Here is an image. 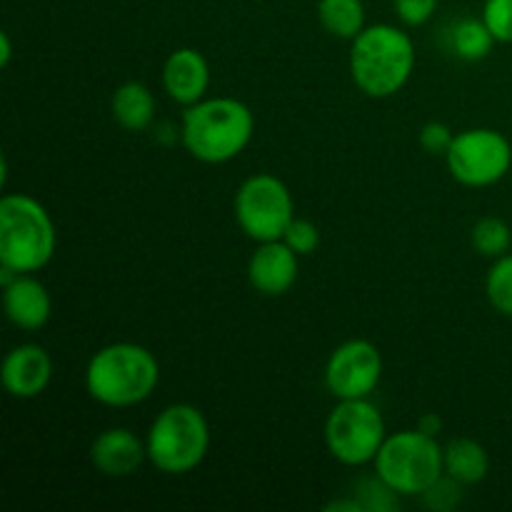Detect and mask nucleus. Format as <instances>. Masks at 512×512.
Returning <instances> with one entry per match:
<instances>
[{"mask_svg":"<svg viewBox=\"0 0 512 512\" xmlns=\"http://www.w3.org/2000/svg\"><path fill=\"white\" fill-rule=\"evenodd\" d=\"M480 18L498 43H512V0H485Z\"/></svg>","mask_w":512,"mask_h":512,"instance_id":"b1692460","label":"nucleus"},{"mask_svg":"<svg viewBox=\"0 0 512 512\" xmlns=\"http://www.w3.org/2000/svg\"><path fill=\"white\" fill-rule=\"evenodd\" d=\"M163 90L178 105H195L205 98L210 88V65L205 55L195 48H178L165 58Z\"/></svg>","mask_w":512,"mask_h":512,"instance_id":"4468645a","label":"nucleus"},{"mask_svg":"<svg viewBox=\"0 0 512 512\" xmlns=\"http://www.w3.org/2000/svg\"><path fill=\"white\" fill-rule=\"evenodd\" d=\"M283 240L300 255V258H305V255H313L315 250L320 248V230L313 220L293 218V223L285 230Z\"/></svg>","mask_w":512,"mask_h":512,"instance_id":"393cba45","label":"nucleus"},{"mask_svg":"<svg viewBox=\"0 0 512 512\" xmlns=\"http://www.w3.org/2000/svg\"><path fill=\"white\" fill-rule=\"evenodd\" d=\"M388 430L385 418L370 398L338 400L325 423L328 453L345 468H360L378 458Z\"/></svg>","mask_w":512,"mask_h":512,"instance_id":"0eeeda50","label":"nucleus"},{"mask_svg":"<svg viewBox=\"0 0 512 512\" xmlns=\"http://www.w3.org/2000/svg\"><path fill=\"white\" fill-rule=\"evenodd\" d=\"M160 363L145 345L110 343L85 368V390L105 408H133L158 390Z\"/></svg>","mask_w":512,"mask_h":512,"instance_id":"7ed1b4c3","label":"nucleus"},{"mask_svg":"<svg viewBox=\"0 0 512 512\" xmlns=\"http://www.w3.org/2000/svg\"><path fill=\"white\" fill-rule=\"evenodd\" d=\"M300 275V255L285 240L258 243L248 260V280L255 293L280 298L288 293Z\"/></svg>","mask_w":512,"mask_h":512,"instance_id":"f8f14e48","label":"nucleus"},{"mask_svg":"<svg viewBox=\"0 0 512 512\" xmlns=\"http://www.w3.org/2000/svg\"><path fill=\"white\" fill-rule=\"evenodd\" d=\"M445 473L463 485H478L488 478L490 458L488 450L473 438H453L443 445Z\"/></svg>","mask_w":512,"mask_h":512,"instance_id":"f3484780","label":"nucleus"},{"mask_svg":"<svg viewBox=\"0 0 512 512\" xmlns=\"http://www.w3.org/2000/svg\"><path fill=\"white\" fill-rule=\"evenodd\" d=\"M238 228L255 243L283 240L295 218V200L288 185L273 173H255L240 183L233 200Z\"/></svg>","mask_w":512,"mask_h":512,"instance_id":"6e6552de","label":"nucleus"},{"mask_svg":"<svg viewBox=\"0 0 512 512\" xmlns=\"http://www.w3.org/2000/svg\"><path fill=\"white\" fill-rule=\"evenodd\" d=\"M495 43L498 40L493 38L483 18H463L450 30V48L460 60H468V63L488 58L493 53Z\"/></svg>","mask_w":512,"mask_h":512,"instance_id":"6ab92c4d","label":"nucleus"},{"mask_svg":"<svg viewBox=\"0 0 512 512\" xmlns=\"http://www.w3.org/2000/svg\"><path fill=\"white\" fill-rule=\"evenodd\" d=\"M3 388L15 400H33L48 390L53 380V358L43 345L20 343L3 358Z\"/></svg>","mask_w":512,"mask_h":512,"instance_id":"9b49d317","label":"nucleus"},{"mask_svg":"<svg viewBox=\"0 0 512 512\" xmlns=\"http://www.w3.org/2000/svg\"><path fill=\"white\" fill-rule=\"evenodd\" d=\"M148 463L163 475H188L203 465L210 450V425L203 410L190 403H173L150 423Z\"/></svg>","mask_w":512,"mask_h":512,"instance_id":"39448f33","label":"nucleus"},{"mask_svg":"<svg viewBox=\"0 0 512 512\" xmlns=\"http://www.w3.org/2000/svg\"><path fill=\"white\" fill-rule=\"evenodd\" d=\"M440 0H393V10L398 20L408 28H420L438 13Z\"/></svg>","mask_w":512,"mask_h":512,"instance_id":"a878e982","label":"nucleus"},{"mask_svg":"<svg viewBox=\"0 0 512 512\" xmlns=\"http://www.w3.org/2000/svg\"><path fill=\"white\" fill-rule=\"evenodd\" d=\"M318 20L333 38L340 40L358 38L368 25L363 0H318Z\"/></svg>","mask_w":512,"mask_h":512,"instance_id":"a211bd4d","label":"nucleus"},{"mask_svg":"<svg viewBox=\"0 0 512 512\" xmlns=\"http://www.w3.org/2000/svg\"><path fill=\"white\" fill-rule=\"evenodd\" d=\"M255 133V115L243 100L220 95L188 105L180 120V143L205 165H223L238 158Z\"/></svg>","mask_w":512,"mask_h":512,"instance_id":"f03ea898","label":"nucleus"},{"mask_svg":"<svg viewBox=\"0 0 512 512\" xmlns=\"http://www.w3.org/2000/svg\"><path fill=\"white\" fill-rule=\"evenodd\" d=\"M485 295L500 315L512 318V253L495 258L485 278Z\"/></svg>","mask_w":512,"mask_h":512,"instance_id":"412c9836","label":"nucleus"},{"mask_svg":"<svg viewBox=\"0 0 512 512\" xmlns=\"http://www.w3.org/2000/svg\"><path fill=\"white\" fill-rule=\"evenodd\" d=\"M418 428L425 430V433H430V435H438L440 430H443V420H440L435 413H425L423 418H420Z\"/></svg>","mask_w":512,"mask_h":512,"instance_id":"c85d7f7f","label":"nucleus"},{"mask_svg":"<svg viewBox=\"0 0 512 512\" xmlns=\"http://www.w3.org/2000/svg\"><path fill=\"white\" fill-rule=\"evenodd\" d=\"M373 465L375 475L400 498H420L445 473L443 445L438 443V435L420 428L400 430L385 438Z\"/></svg>","mask_w":512,"mask_h":512,"instance_id":"423d86ee","label":"nucleus"},{"mask_svg":"<svg viewBox=\"0 0 512 512\" xmlns=\"http://www.w3.org/2000/svg\"><path fill=\"white\" fill-rule=\"evenodd\" d=\"M325 510L328 512H365L363 505H360V500L355 498H343V500H333V503L325 505Z\"/></svg>","mask_w":512,"mask_h":512,"instance_id":"cd10ccee","label":"nucleus"},{"mask_svg":"<svg viewBox=\"0 0 512 512\" xmlns=\"http://www.w3.org/2000/svg\"><path fill=\"white\" fill-rule=\"evenodd\" d=\"M445 165L455 183L465 188H490L510 173L512 145L500 130H460L445 153Z\"/></svg>","mask_w":512,"mask_h":512,"instance_id":"1a4fd4ad","label":"nucleus"},{"mask_svg":"<svg viewBox=\"0 0 512 512\" xmlns=\"http://www.w3.org/2000/svg\"><path fill=\"white\" fill-rule=\"evenodd\" d=\"M355 498L360 500L365 512H395L400 508V495L378 475L360 480Z\"/></svg>","mask_w":512,"mask_h":512,"instance_id":"4be33fe9","label":"nucleus"},{"mask_svg":"<svg viewBox=\"0 0 512 512\" xmlns=\"http://www.w3.org/2000/svg\"><path fill=\"white\" fill-rule=\"evenodd\" d=\"M418 53L415 43L400 25H365L350 40V78L368 98H393L413 78Z\"/></svg>","mask_w":512,"mask_h":512,"instance_id":"f257e3e1","label":"nucleus"},{"mask_svg":"<svg viewBox=\"0 0 512 512\" xmlns=\"http://www.w3.org/2000/svg\"><path fill=\"white\" fill-rule=\"evenodd\" d=\"M10 58H13V43H10V35L0 33V68H8Z\"/></svg>","mask_w":512,"mask_h":512,"instance_id":"c756f323","label":"nucleus"},{"mask_svg":"<svg viewBox=\"0 0 512 512\" xmlns=\"http://www.w3.org/2000/svg\"><path fill=\"white\" fill-rule=\"evenodd\" d=\"M463 488V483H458V480L450 478L448 473H443L423 495H420V498H423V505L428 510L453 512L460 503H463Z\"/></svg>","mask_w":512,"mask_h":512,"instance_id":"5701e85b","label":"nucleus"},{"mask_svg":"<svg viewBox=\"0 0 512 512\" xmlns=\"http://www.w3.org/2000/svg\"><path fill=\"white\" fill-rule=\"evenodd\" d=\"M470 243H473L475 253H480L483 258H500L510 250L512 245V230L503 218H480L478 223L470 230Z\"/></svg>","mask_w":512,"mask_h":512,"instance_id":"aec40b11","label":"nucleus"},{"mask_svg":"<svg viewBox=\"0 0 512 512\" xmlns=\"http://www.w3.org/2000/svg\"><path fill=\"white\" fill-rule=\"evenodd\" d=\"M155 110H158V103H155L153 90L145 83H138V80H128V83L118 85L113 98H110V115L128 133L148 130L150 123L155 120Z\"/></svg>","mask_w":512,"mask_h":512,"instance_id":"dca6fc26","label":"nucleus"},{"mask_svg":"<svg viewBox=\"0 0 512 512\" xmlns=\"http://www.w3.org/2000/svg\"><path fill=\"white\" fill-rule=\"evenodd\" d=\"M148 460V445L128 428H108L90 445V463L105 478H130Z\"/></svg>","mask_w":512,"mask_h":512,"instance_id":"ddd939ff","label":"nucleus"},{"mask_svg":"<svg viewBox=\"0 0 512 512\" xmlns=\"http://www.w3.org/2000/svg\"><path fill=\"white\" fill-rule=\"evenodd\" d=\"M58 233L48 208L28 193L0 200V265L15 273H38L53 260Z\"/></svg>","mask_w":512,"mask_h":512,"instance_id":"20e7f679","label":"nucleus"},{"mask_svg":"<svg viewBox=\"0 0 512 512\" xmlns=\"http://www.w3.org/2000/svg\"><path fill=\"white\" fill-rule=\"evenodd\" d=\"M3 310L15 328L33 333L48 325L53 315V300L48 288L33 278V273H23L3 285Z\"/></svg>","mask_w":512,"mask_h":512,"instance_id":"2eb2a0df","label":"nucleus"},{"mask_svg":"<svg viewBox=\"0 0 512 512\" xmlns=\"http://www.w3.org/2000/svg\"><path fill=\"white\" fill-rule=\"evenodd\" d=\"M453 140H455V133L448 128V125L440 123V120L425 123L423 128H420V135H418L420 148L430 155H445L448 153L450 145H453Z\"/></svg>","mask_w":512,"mask_h":512,"instance_id":"bb28decb","label":"nucleus"},{"mask_svg":"<svg viewBox=\"0 0 512 512\" xmlns=\"http://www.w3.org/2000/svg\"><path fill=\"white\" fill-rule=\"evenodd\" d=\"M383 378V353L370 340H345L325 363V388L335 400L370 398Z\"/></svg>","mask_w":512,"mask_h":512,"instance_id":"9d476101","label":"nucleus"}]
</instances>
